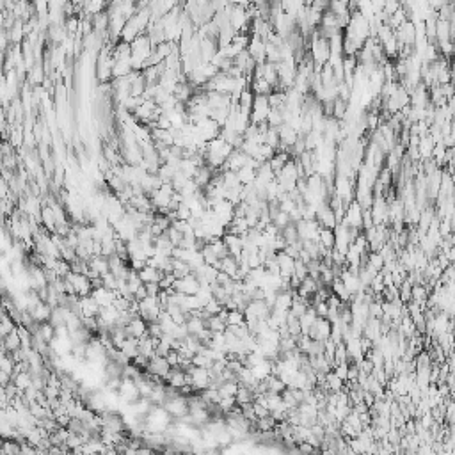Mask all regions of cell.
Returning <instances> with one entry per match:
<instances>
[{
	"label": "cell",
	"mask_w": 455,
	"mask_h": 455,
	"mask_svg": "<svg viewBox=\"0 0 455 455\" xmlns=\"http://www.w3.org/2000/svg\"><path fill=\"white\" fill-rule=\"evenodd\" d=\"M185 372L189 373L190 386L194 389H198L199 393L205 391V389H208L210 384H212V373H210L208 368H198L192 365V367H189Z\"/></svg>",
	"instance_id": "cell-1"
},
{
	"label": "cell",
	"mask_w": 455,
	"mask_h": 455,
	"mask_svg": "<svg viewBox=\"0 0 455 455\" xmlns=\"http://www.w3.org/2000/svg\"><path fill=\"white\" fill-rule=\"evenodd\" d=\"M162 407L171 414V418H178V420L185 418L190 413L189 398L183 397V395H178V397H174V398H167Z\"/></svg>",
	"instance_id": "cell-2"
},
{
	"label": "cell",
	"mask_w": 455,
	"mask_h": 455,
	"mask_svg": "<svg viewBox=\"0 0 455 455\" xmlns=\"http://www.w3.org/2000/svg\"><path fill=\"white\" fill-rule=\"evenodd\" d=\"M174 194H176V190H174L172 183H164V185L151 196V203H153L155 212L164 210V208H169V203H171V199Z\"/></svg>",
	"instance_id": "cell-3"
},
{
	"label": "cell",
	"mask_w": 455,
	"mask_h": 455,
	"mask_svg": "<svg viewBox=\"0 0 455 455\" xmlns=\"http://www.w3.org/2000/svg\"><path fill=\"white\" fill-rule=\"evenodd\" d=\"M341 224L347 226V228L363 230V208L356 199H354L352 203L349 205V208H347V213H345Z\"/></svg>",
	"instance_id": "cell-4"
},
{
	"label": "cell",
	"mask_w": 455,
	"mask_h": 455,
	"mask_svg": "<svg viewBox=\"0 0 455 455\" xmlns=\"http://www.w3.org/2000/svg\"><path fill=\"white\" fill-rule=\"evenodd\" d=\"M331 331H332V324L327 320V318H317V322L313 324V327L309 329L308 336L313 341H326L331 338Z\"/></svg>",
	"instance_id": "cell-5"
},
{
	"label": "cell",
	"mask_w": 455,
	"mask_h": 455,
	"mask_svg": "<svg viewBox=\"0 0 455 455\" xmlns=\"http://www.w3.org/2000/svg\"><path fill=\"white\" fill-rule=\"evenodd\" d=\"M68 281H71V285L75 287V293L82 299V297H89L93 293V285H91V279L84 274H73L70 272L68 274Z\"/></svg>",
	"instance_id": "cell-6"
},
{
	"label": "cell",
	"mask_w": 455,
	"mask_h": 455,
	"mask_svg": "<svg viewBox=\"0 0 455 455\" xmlns=\"http://www.w3.org/2000/svg\"><path fill=\"white\" fill-rule=\"evenodd\" d=\"M295 226L301 240H318V235H320V230H322V226L318 224V221H304L302 219Z\"/></svg>",
	"instance_id": "cell-7"
},
{
	"label": "cell",
	"mask_w": 455,
	"mask_h": 455,
	"mask_svg": "<svg viewBox=\"0 0 455 455\" xmlns=\"http://www.w3.org/2000/svg\"><path fill=\"white\" fill-rule=\"evenodd\" d=\"M172 288H174V292L185 293V295L190 297V295H198L201 285H199L198 278H196L194 274H190L183 279H176V283H174V287Z\"/></svg>",
	"instance_id": "cell-8"
},
{
	"label": "cell",
	"mask_w": 455,
	"mask_h": 455,
	"mask_svg": "<svg viewBox=\"0 0 455 455\" xmlns=\"http://www.w3.org/2000/svg\"><path fill=\"white\" fill-rule=\"evenodd\" d=\"M249 55L252 57V61L256 64H265L267 62V48H265V41L261 38H251V43L248 46Z\"/></svg>",
	"instance_id": "cell-9"
},
{
	"label": "cell",
	"mask_w": 455,
	"mask_h": 455,
	"mask_svg": "<svg viewBox=\"0 0 455 455\" xmlns=\"http://www.w3.org/2000/svg\"><path fill=\"white\" fill-rule=\"evenodd\" d=\"M146 372L150 373V375H155V377H159V379L164 380L165 377L169 375V372H171V365H169L165 358H155L150 361Z\"/></svg>",
	"instance_id": "cell-10"
},
{
	"label": "cell",
	"mask_w": 455,
	"mask_h": 455,
	"mask_svg": "<svg viewBox=\"0 0 455 455\" xmlns=\"http://www.w3.org/2000/svg\"><path fill=\"white\" fill-rule=\"evenodd\" d=\"M317 221L322 228H327V230H334L336 226H338V219L334 215V210L329 205H324L322 208H318Z\"/></svg>",
	"instance_id": "cell-11"
},
{
	"label": "cell",
	"mask_w": 455,
	"mask_h": 455,
	"mask_svg": "<svg viewBox=\"0 0 455 455\" xmlns=\"http://www.w3.org/2000/svg\"><path fill=\"white\" fill-rule=\"evenodd\" d=\"M248 155L244 153L242 150H235L233 153L228 157V160H226L224 167H222V171H233V172H239L242 167H246V164H248Z\"/></svg>",
	"instance_id": "cell-12"
},
{
	"label": "cell",
	"mask_w": 455,
	"mask_h": 455,
	"mask_svg": "<svg viewBox=\"0 0 455 455\" xmlns=\"http://www.w3.org/2000/svg\"><path fill=\"white\" fill-rule=\"evenodd\" d=\"M124 331H126L128 338H137V340H141V338H144V336L148 334V322L146 320H142L141 317H135L128 326L124 327Z\"/></svg>",
	"instance_id": "cell-13"
},
{
	"label": "cell",
	"mask_w": 455,
	"mask_h": 455,
	"mask_svg": "<svg viewBox=\"0 0 455 455\" xmlns=\"http://www.w3.org/2000/svg\"><path fill=\"white\" fill-rule=\"evenodd\" d=\"M231 105H233V102H231L230 94L217 93V91L208 93V107L212 111H217V109H231Z\"/></svg>",
	"instance_id": "cell-14"
},
{
	"label": "cell",
	"mask_w": 455,
	"mask_h": 455,
	"mask_svg": "<svg viewBox=\"0 0 455 455\" xmlns=\"http://www.w3.org/2000/svg\"><path fill=\"white\" fill-rule=\"evenodd\" d=\"M436 41L439 44L450 43L452 40V27L448 20H443V18H438V23H436Z\"/></svg>",
	"instance_id": "cell-15"
},
{
	"label": "cell",
	"mask_w": 455,
	"mask_h": 455,
	"mask_svg": "<svg viewBox=\"0 0 455 455\" xmlns=\"http://www.w3.org/2000/svg\"><path fill=\"white\" fill-rule=\"evenodd\" d=\"M52 311L53 309L50 308L46 302H38V304L34 306V308L29 309V313L32 315V318H34L38 324H44V322H50V317H52Z\"/></svg>",
	"instance_id": "cell-16"
},
{
	"label": "cell",
	"mask_w": 455,
	"mask_h": 455,
	"mask_svg": "<svg viewBox=\"0 0 455 455\" xmlns=\"http://www.w3.org/2000/svg\"><path fill=\"white\" fill-rule=\"evenodd\" d=\"M80 308H82V318L84 317H98L100 315V304L94 301L93 295L89 297H82L80 299Z\"/></svg>",
	"instance_id": "cell-17"
},
{
	"label": "cell",
	"mask_w": 455,
	"mask_h": 455,
	"mask_svg": "<svg viewBox=\"0 0 455 455\" xmlns=\"http://www.w3.org/2000/svg\"><path fill=\"white\" fill-rule=\"evenodd\" d=\"M299 135H301V133L297 132V130H293L292 126L287 124V123L279 128V139H281V144H285V146H288V148H293V144L297 142Z\"/></svg>",
	"instance_id": "cell-18"
},
{
	"label": "cell",
	"mask_w": 455,
	"mask_h": 455,
	"mask_svg": "<svg viewBox=\"0 0 455 455\" xmlns=\"http://www.w3.org/2000/svg\"><path fill=\"white\" fill-rule=\"evenodd\" d=\"M2 349L7 354H13V352H16V350L22 349V340H20V334H18L16 329H14L11 334L5 336V338H2Z\"/></svg>",
	"instance_id": "cell-19"
},
{
	"label": "cell",
	"mask_w": 455,
	"mask_h": 455,
	"mask_svg": "<svg viewBox=\"0 0 455 455\" xmlns=\"http://www.w3.org/2000/svg\"><path fill=\"white\" fill-rule=\"evenodd\" d=\"M139 276H141L142 283L144 285H150V283H160L164 279V272L160 269H153V267H144V269L139 272Z\"/></svg>",
	"instance_id": "cell-20"
},
{
	"label": "cell",
	"mask_w": 455,
	"mask_h": 455,
	"mask_svg": "<svg viewBox=\"0 0 455 455\" xmlns=\"http://www.w3.org/2000/svg\"><path fill=\"white\" fill-rule=\"evenodd\" d=\"M112 57L114 61H132V44L120 41V43L114 46V52H112Z\"/></svg>",
	"instance_id": "cell-21"
},
{
	"label": "cell",
	"mask_w": 455,
	"mask_h": 455,
	"mask_svg": "<svg viewBox=\"0 0 455 455\" xmlns=\"http://www.w3.org/2000/svg\"><path fill=\"white\" fill-rule=\"evenodd\" d=\"M239 267H240V261L233 256L222 258L221 263H219V270H221V272H226V274L231 276L233 279H235V274H237V270H239Z\"/></svg>",
	"instance_id": "cell-22"
},
{
	"label": "cell",
	"mask_w": 455,
	"mask_h": 455,
	"mask_svg": "<svg viewBox=\"0 0 455 455\" xmlns=\"http://www.w3.org/2000/svg\"><path fill=\"white\" fill-rule=\"evenodd\" d=\"M237 406H246V404H254V400H256V395H254V391L252 389H249L248 386H239V393H237Z\"/></svg>",
	"instance_id": "cell-23"
},
{
	"label": "cell",
	"mask_w": 455,
	"mask_h": 455,
	"mask_svg": "<svg viewBox=\"0 0 455 455\" xmlns=\"http://www.w3.org/2000/svg\"><path fill=\"white\" fill-rule=\"evenodd\" d=\"M89 267H91V270L98 272L100 276L107 274V272H111V267H109V258H107V256H93V258H91V261H89Z\"/></svg>",
	"instance_id": "cell-24"
},
{
	"label": "cell",
	"mask_w": 455,
	"mask_h": 455,
	"mask_svg": "<svg viewBox=\"0 0 455 455\" xmlns=\"http://www.w3.org/2000/svg\"><path fill=\"white\" fill-rule=\"evenodd\" d=\"M121 352H123L130 361H133L137 356H141V352H139V340L137 338H128V340L124 341V345L121 347Z\"/></svg>",
	"instance_id": "cell-25"
},
{
	"label": "cell",
	"mask_w": 455,
	"mask_h": 455,
	"mask_svg": "<svg viewBox=\"0 0 455 455\" xmlns=\"http://www.w3.org/2000/svg\"><path fill=\"white\" fill-rule=\"evenodd\" d=\"M172 274H174V278L176 279H183L187 278V276L192 274V269H190V265L187 263V261L183 260H176V258H172Z\"/></svg>",
	"instance_id": "cell-26"
},
{
	"label": "cell",
	"mask_w": 455,
	"mask_h": 455,
	"mask_svg": "<svg viewBox=\"0 0 455 455\" xmlns=\"http://www.w3.org/2000/svg\"><path fill=\"white\" fill-rule=\"evenodd\" d=\"M130 73H133L132 61H118L114 64V70H112V77H114V79H124V77H128Z\"/></svg>",
	"instance_id": "cell-27"
},
{
	"label": "cell",
	"mask_w": 455,
	"mask_h": 455,
	"mask_svg": "<svg viewBox=\"0 0 455 455\" xmlns=\"http://www.w3.org/2000/svg\"><path fill=\"white\" fill-rule=\"evenodd\" d=\"M187 329H189V334L192 336H199L201 332L207 329V320H203V318H198V317H190L189 320H187Z\"/></svg>",
	"instance_id": "cell-28"
},
{
	"label": "cell",
	"mask_w": 455,
	"mask_h": 455,
	"mask_svg": "<svg viewBox=\"0 0 455 455\" xmlns=\"http://www.w3.org/2000/svg\"><path fill=\"white\" fill-rule=\"evenodd\" d=\"M318 242L322 244L326 249H334L336 244V237H334V230H327V228H322L320 230V235H318Z\"/></svg>",
	"instance_id": "cell-29"
},
{
	"label": "cell",
	"mask_w": 455,
	"mask_h": 455,
	"mask_svg": "<svg viewBox=\"0 0 455 455\" xmlns=\"http://www.w3.org/2000/svg\"><path fill=\"white\" fill-rule=\"evenodd\" d=\"M13 382L16 384V388L20 389V391H25L27 388H31V386H32L31 372H20V373L13 375Z\"/></svg>",
	"instance_id": "cell-30"
},
{
	"label": "cell",
	"mask_w": 455,
	"mask_h": 455,
	"mask_svg": "<svg viewBox=\"0 0 455 455\" xmlns=\"http://www.w3.org/2000/svg\"><path fill=\"white\" fill-rule=\"evenodd\" d=\"M281 235H283L285 242H287V246H293L295 242H299V231H297V226L293 224V222H290V224L285 228V230H281Z\"/></svg>",
	"instance_id": "cell-31"
},
{
	"label": "cell",
	"mask_w": 455,
	"mask_h": 455,
	"mask_svg": "<svg viewBox=\"0 0 455 455\" xmlns=\"http://www.w3.org/2000/svg\"><path fill=\"white\" fill-rule=\"evenodd\" d=\"M207 329H210L212 332H226L228 324H226V320H222L219 315H215V317H210L207 320Z\"/></svg>",
	"instance_id": "cell-32"
},
{
	"label": "cell",
	"mask_w": 455,
	"mask_h": 455,
	"mask_svg": "<svg viewBox=\"0 0 455 455\" xmlns=\"http://www.w3.org/2000/svg\"><path fill=\"white\" fill-rule=\"evenodd\" d=\"M267 123H269L270 128H281L285 124V118H283V112L279 111V109H270L269 112V118H267Z\"/></svg>",
	"instance_id": "cell-33"
},
{
	"label": "cell",
	"mask_w": 455,
	"mask_h": 455,
	"mask_svg": "<svg viewBox=\"0 0 455 455\" xmlns=\"http://www.w3.org/2000/svg\"><path fill=\"white\" fill-rule=\"evenodd\" d=\"M237 174H239V180H240L242 185H252V183L256 181V171L251 169V167H248V165L240 169Z\"/></svg>",
	"instance_id": "cell-34"
},
{
	"label": "cell",
	"mask_w": 455,
	"mask_h": 455,
	"mask_svg": "<svg viewBox=\"0 0 455 455\" xmlns=\"http://www.w3.org/2000/svg\"><path fill=\"white\" fill-rule=\"evenodd\" d=\"M239 386H240L239 382H224L221 388L217 389V391H219V395H221V400H222V398L237 397V393H239Z\"/></svg>",
	"instance_id": "cell-35"
},
{
	"label": "cell",
	"mask_w": 455,
	"mask_h": 455,
	"mask_svg": "<svg viewBox=\"0 0 455 455\" xmlns=\"http://www.w3.org/2000/svg\"><path fill=\"white\" fill-rule=\"evenodd\" d=\"M38 334H40L46 343H52V341L55 340V327L50 322L40 324V332H38Z\"/></svg>",
	"instance_id": "cell-36"
},
{
	"label": "cell",
	"mask_w": 455,
	"mask_h": 455,
	"mask_svg": "<svg viewBox=\"0 0 455 455\" xmlns=\"http://www.w3.org/2000/svg\"><path fill=\"white\" fill-rule=\"evenodd\" d=\"M270 219H272V224H274L278 230H285V228H287V226L292 222V221H290V215H288L287 212H283V210L276 212L274 215L270 217Z\"/></svg>",
	"instance_id": "cell-37"
},
{
	"label": "cell",
	"mask_w": 455,
	"mask_h": 455,
	"mask_svg": "<svg viewBox=\"0 0 455 455\" xmlns=\"http://www.w3.org/2000/svg\"><path fill=\"white\" fill-rule=\"evenodd\" d=\"M327 11H331V13L336 14V16L347 14V13H350V11H349V2H345V0H336V2H329V9H327Z\"/></svg>",
	"instance_id": "cell-38"
},
{
	"label": "cell",
	"mask_w": 455,
	"mask_h": 455,
	"mask_svg": "<svg viewBox=\"0 0 455 455\" xmlns=\"http://www.w3.org/2000/svg\"><path fill=\"white\" fill-rule=\"evenodd\" d=\"M265 144L270 148H274L278 151L279 144H281V139H279V130L278 128H269L265 132Z\"/></svg>",
	"instance_id": "cell-39"
},
{
	"label": "cell",
	"mask_w": 455,
	"mask_h": 455,
	"mask_svg": "<svg viewBox=\"0 0 455 455\" xmlns=\"http://www.w3.org/2000/svg\"><path fill=\"white\" fill-rule=\"evenodd\" d=\"M246 324V315L240 309L228 311V326H244Z\"/></svg>",
	"instance_id": "cell-40"
},
{
	"label": "cell",
	"mask_w": 455,
	"mask_h": 455,
	"mask_svg": "<svg viewBox=\"0 0 455 455\" xmlns=\"http://www.w3.org/2000/svg\"><path fill=\"white\" fill-rule=\"evenodd\" d=\"M102 281H103V287L109 288V290H114V292H118V278H116L112 272H107V274L102 276Z\"/></svg>",
	"instance_id": "cell-41"
},
{
	"label": "cell",
	"mask_w": 455,
	"mask_h": 455,
	"mask_svg": "<svg viewBox=\"0 0 455 455\" xmlns=\"http://www.w3.org/2000/svg\"><path fill=\"white\" fill-rule=\"evenodd\" d=\"M274 427H278L276 425V420L272 418V414L270 416H267V418H260V420L256 421V429H260V430H272Z\"/></svg>",
	"instance_id": "cell-42"
},
{
	"label": "cell",
	"mask_w": 455,
	"mask_h": 455,
	"mask_svg": "<svg viewBox=\"0 0 455 455\" xmlns=\"http://www.w3.org/2000/svg\"><path fill=\"white\" fill-rule=\"evenodd\" d=\"M222 309H224V308H222V306L219 304V302H217L215 299H212V301H210L207 306H205V313H207L208 318H210V317H215V315H219V313L222 311Z\"/></svg>",
	"instance_id": "cell-43"
},
{
	"label": "cell",
	"mask_w": 455,
	"mask_h": 455,
	"mask_svg": "<svg viewBox=\"0 0 455 455\" xmlns=\"http://www.w3.org/2000/svg\"><path fill=\"white\" fill-rule=\"evenodd\" d=\"M148 334H150V338H155V340H162V336H164L162 326H160L159 322L148 324Z\"/></svg>",
	"instance_id": "cell-44"
},
{
	"label": "cell",
	"mask_w": 455,
	"mask_h": 455,
	"mask_svg": "<svg viewBox=\"0 0 455 455\" xmlns=\"http://www.w3.org/2000/svg\"><path fill=\"white\" fill-rule=\"evenodd\" d=\"M293 276H297V278L301 279V281H304V279L309 276L308 265H306L302 260H295V274H293Z\"/></svg>",
	"instance_id": "cell-45"
},
{
	"label": "cell",
	"mask_w": 455,
	"mask_h": 455,
	"mask_svg": "<svg viewBox=\"0 0 455 455\" xmlns=\"http://www.w3.org/2000/svg\"><path fill=\"white\" fill-rule=\"evenodd\" d=\"M167 233H169V239H171L172 246H174V248H180L181 242H183V233H180V231L174 230V228H169Z\"/></svg>",
	"instance_id": "cell-46"
},
{
	"label": "cell",
	"mask_w": 455,
	"mask_h": 455,
	"mask_svg": "<svg viewBox=\"0 0 455 455\" xmlns=\"http://www.w3.org/2000/svg\"><path fill=\"white\" fill-rule=\"evenodd\" d=\"M176 221H189L190 217H192V212H190V208L187 207V205L181 203V207L178 208L176 212Z\"/></svg>",
	"instance_id": "cell-47"
},
{
	"label": "cell",
	"mask_w": 455,
	"mask_h": 455,
	"mask_svg": "<svg viewBox=\"0 0 455 455\" xmlns=\"http://www.w3.org/2000/svg\"><path fill=\"white\" fill-rule=\"evenodd\" d=\"M349 367H350V363H341V365H338V367L334 368V373L340 377L343 382H347V377H349Z\"/></svg>",
	"instance_id": "cell-48"
},
{
	"label": "cell",
	"mask_w": 455,
	"mask_h": 455,
	"mask_svg": "<svg viewBox=\"0 0 455 455\" xmlns=\"http://www.w3.org/2000/svg\"><path fill=\"white\" fill-rule=\"evenodd\" d=\"M400 7H402L400 2H391V0H389V2H384V11L389 14V16H393L397 11H400Z\"/></svg>",
	"instance_id": "cell-49"
},
{
	"label": "cell",
	"mask_w": 455,
	"mask_h": 455,
	"mask_svg": "<svg viewBox=\"0 0 455 455\" xmlns=\"http://www.w3.org/2000/svg\"><path fill=\"white\" fill-rule=\"evenodd\" d=\"M167 363L171 365V368H176V367H180V363H181V359H180V354L176 352V350H171V352L167 354Z\"/></svg>",
	"instance_id": "cell-50"
},
{
	"label": "cell",
	"mask_w": 455,
	"mask_h": 455,
	"mask_svg": "<svg viewBox=\"0 0 455 455\" xmlns=\"http://www.w3.org/2000/svg\"><path fill=\"white\" fill-rule=\"evenodd\" d=\"M146 261L148 260H141V258H130V269L141 272V270L146 267Z\"/></svg>",
	"instance_id": "cell-51"
},
{
	"label": "cell",
	"mask_w": 455,
	"mask_h": 455,
	"mask_svg": "<svg viewBox=\"0 0 455 455\" xmlns=\"http://www.w3.org/2000/svg\"><path fill=\"white\" fill-rule=\"evenodd\" d=\"M254 413H256V418L260 420V418H267V416H270V411L267 409L265 406H261V404L254 402Z\"/></svg>",
	"instance_id": "cell-52"
},
{
	"label": "cell",
	"mask_w": 455,
	"mask_h": 455,
	"mask_svg": "<svg viewBox=\"0 0 455 455\" xmlns=\"http://www.w3.org/2000/svg\"><path fill=\"white\" fill-rule=\"evenodd\" d=\"M146 290H148V297H159L160 292H162V288H160L159 283H150V285H146Z\"/></svg>",
	"instance_id": "cell-53"
},
{
	"label": "cell",
	"mask_w": 455,
	"mask_h": 455,
	"mask_svg": "<svg viewBox=\"0 0 455 455\" xmlns=\"http://www.w3.org/2000/svg\"><path fill=\"white\" fill-rule=\"evenodd\" d=\"M133 297H135V299H137V301H142V299H146V297H148V290H146V285H142V287H141V288H139L137 292H135V295H133Z\"/></svg>",
	"instance_id": "cell-54"
},
{
	"label": "cell",
	"mask_w": 455,
	"mask_h": 455,
	"mask_svg": "<svg viewBox=\"0 0 455 455\" xmlns=\"http://www.w3.org/2000/svg\"><path fill=\"white\" fill-rule=\"evenodd\" d=\"M137 455H160V454H157V450H153L150 447H142L141 450H137Z\"/></svg>",
	"instance_id": "cell-55"
}]
</instances>
